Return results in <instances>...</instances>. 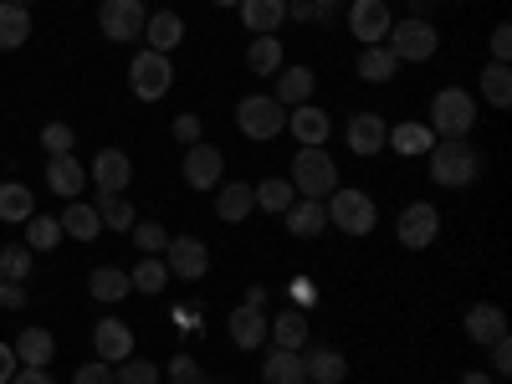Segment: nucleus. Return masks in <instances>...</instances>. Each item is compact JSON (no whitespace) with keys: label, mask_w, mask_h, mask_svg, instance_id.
I'll list each match as a JSON object with an SVG mask.
<instances>
[{"label":"nucleus","mask_w":512,"mask_h":384,"mask_svg":"<svg viewBox=\"0 0 512 384\" xmlns=\"http://www.w3.org/2000/svg\"><path fill=\"white\" fill-rule=\"evenodd\" d=\"M425 159H431V180L441 190H466L482 175V149L466 144V139H436Z\"/></svg>","instance_id":"obj_1"},{"label":"nucleus","mask_w":512,"mask_h":384,"mask_svg":"<svg viewBox=\"0 0 512 384\" xmlns=\"http://www.w3.org/2000/svg\"><path fill=\"white\" fill-rule=\"evenodd\" d=\"M477 128V98L466 88H441L431 98V134L436 139H466Z\"/></svg>","instance_id":"obj_2"},{"label":"nucleus","mask_w":512,"mask_h":384,"mask_svg":"<svg viewBox=\"0 0 512 384\" xmlns=\"http://www.w3.org/2000/svg\"><path fill=\"white\" fill-rule=\"evenodd\" d=\"M292 190L303 200H328L338 190V164L323 149H297L292 154Z\"/></svg>","instance_id":"obj_3"},{"label":"nucleus","mask_w":512,"mask_h":384,"mask_svg":"<svg viewBox=\"0 0 512 384\" xmlns=\"http://www.w3.org/2000/svg\"><path fill=\"white\" fill-rule=\"evenodd\" d=\"M323 210H328V226H338L344 236H369L379 226L374 195H364V190H333L323 200Z\"/></svg>","instance_id":"obj_4"},{"label":"nucleus","mask_w":512,"mask_h":384,"mask_svg":"<svg viewBox=\"0 0 512 384\" xmlns=\"http://www.w3.org/2000/svg\"><path fill=\"white\" fill-rule=\"evenodd\" d=\"M236 128H241L246 139L267 144V139H277L282 128H287V108L277 98H267V93H251V98L236 103Z\"/></svg>","instance_id":"obj_5"},{"label":"nucleus","mask_w":512,"mask_h":384,"mask_svg":"<svg viewBox=\"0 0 512 384\" xmlns=\"http://www.w3.org/2000/svg\"><path fill=\"white\" fill-rule=\"evenodd\" d=\"M384 47L395 52V62H431L436 47H441V31L425 21V16H410L400 26H390V36H384Z\"/></svg>","instance_id":"obj_6"},{"label":"nucleus","mask_w":512,"mask_h":384,"mask_svg":"<svg viewBox=\"0 0 512 384\" xmlns=\"http://www.w3.org/2000/svg\"><path fill=\"white\" fill-rule=\"evenodd\" d=\"M128 88H134V98L144 103H159L169 88H175V62H169L164 52H139L134 62H128Z\"/></svg>","instance_id":"obj_7"},{"label":"nucleus","mask_w":512,"mask_h":384,"mask_svg":"<svg viewBox=\"0 0 512 384\" xmlns=\"http://www.w3.org/2000/svg\"><path fill=\"white\" fill-rule=\"evenodd\" d=\"M164 267H169V282H200L210 272V251L200 236H169Z\"/></svg>","instance_id":"obj_8"},{"label":"nucleus","mask_w":512,"mask_h":384,"mask_svg":"<svg viewBox=\"0 0 512 384\" xmlns=\"http://www.w3.org/2000/svg\"><path fill=\"white\" fill-rule=\"evenodd\" d=\"M395 236H400L405 251H425V246L441 236V210H436L431 200L405 205V210H400V221H395Z\"/></svg>","instance_id":"obj_9"},{"label":"nucleus","mask_w":512,"mask_h":384,"mask_svg":"<svg viewBox=\"0 0 512 384\" xmlns=\"http://www.w3.org/2000/svg\"><path fill=\"white\" fill-rule=\"evenodd\" d=\"M144 21H149L144 0H103V6H98V26H103L108 41H139Z\"/></svg>","instance_id":"obj_10"},{"label":"nucleus","mask_w":512,"mask_h":384,"mask_svg":"<svg viewBox=\"0 0 512 384\" xmlns=\"http://www.w3.org/2000/svg\"><path fill=\"white\" fill-rule=\"evenodd\" d=\"M221 169H226V154L216 149V144H190L185 149V164H180V175H185V185L190 190H216L221 185Z\"/></svg>","instance_id":"obj_11"},{"label":"nucleus","mask_w":512,"mask_h":384,"mask_svg":"<svg viewBox=\"0 0 512 384\" xmlns=\"http://www.w3.org/2000/svg\"><path fill=\"white\" fill-rule=\"evenodd\" d=\"M390 26H395V16H390L384 0H354L349 6V31H354V41H364V47H379V41L390 36Z\"/></svg>","instance_id":"obj_12"},{"label":"nucleus","mask_w":512,"mask_h":384,"mask_svg":"<svg viewBox=\"0 0 512 384\" xmlns=\"http://www.w3.org/2000/svg\"><path fill=\"white\" fill-rule=\"evenodd\" d=\"M282 221H287V236L318 241V236L328 231V210H323V200H303V195H297V200L282 210Z\"/></svg>","instance_id":"obj_13"},{"label":"nucleus","mask_w":512,"mask_h":384,"mask_svg":"<svg viewBox=\"0 0 512 384\" xmlns=\"http://www.w3.org/2000/svg\"><path fill=\"white\" fill-rule=\"evenodd\" d=\"M287 128L297 134V144H303V149H323L328 134H333V123H328V113H323L318 103H297V108L287 113Z\"/></svg>","instance_id":"obj_14"},{"label":"nucleus","mask_w":512,"mask_h":384,"mask_svg":"<svg viewBox=\"0 0 512 384\" xmlns=\"http://www.w3.org/2000/svg\"><path fill=\"white\" fill-rule=\"evenodd\" d=\"M384 134H390V123H384L379 113H354L349 128H344V139H349V149H354L359 159L384 154Z\"/></svg>","instance_id":"obj_15"},{"label":"nucleus","mask_w":512,"mask_h":384,"mask_svg":"<svg viewBox=\"0 0 512 384\" xmlns=\"http://www.w3.org/2000/svg\"><path fill=\"white\" fill-rule=\"evenodd\" d=\"M93 349L103 364H123V359H134V328L118 323V318H103L93 328Z\"/></svg>","instance_id":"obj_16"},{"label":"nucleus","mask_w":512,"mask_h":384,"mask_svg":"<svg viewBox=\"0 0 512 384\" xmlns=\"http://www.w3.org/2000/svg\"><path fill=\"white\" fill-rule=\"evenodd\" d=\"M128 180H134V164H128L123 149H103V154L93 159V185H98V195H123Z\"/></svg>","instance_id":"obj_17"},{"label":"nucleus","mask_w":512,"mask_h":384,"mask_svg":"<svg viewBox=\"0 0 512 384\" xmlns=\"http://www.w3.org/2000/svg\"><path fill=\"white\" fill-rule=\"evenodd\" d=\"M226 333H231L236 349H262V344H267V308H251V303L231 308Z\"/></svg>","instance_id":"obj_18"},{"label":"nucleus","mask_w":512,"mask_h":384,"mask_svg":"<svg viewBox=\"0 0 512 384\" xmlns=\"http://www.w3.org/2000/svg\"><path fill=\"white\" fill-rule=\"evenodd\" d=\"M82 185H88V169H82L72 154H47V190L62 200H77Z\"/></svg>","instance_id":"obj_19"},{"label":"nucleus","mask_w":512,"mask_h":384,"mask_svg":"<svg viewBox=\"0 0 512 384\" xmlns=\"http://www.w3.org/2000/svg\"><path fill=\"white\" fill-rule=\"evenodd\" d=\"M241 26L251 36H277L282 21H287V0H241Z\"/></svg>","instance_id":"obj_20"},{"label":"nucleus","mask_w":512,"mask_h":384,"mask_svg":"<svg viewBox=\"0 0 512 384\" xmlns=\"http://www.w3.org/2000/svg\"><path fill=\"white\" fill-rule=\"evenodd\" d=\"M303 374H308V384H344L349 379V359L338 354L333 344H318V349L303 354Z\"/></svg>","instance_id":"obj_21"},{"label":"nucleus","mask_w":512,"mask_h":384,"mask_svg":"<svg viewBox=\"0 0 512 384\" xmlns=\"http://www.w3.org/2000/svg\"><path fill=\"white\" fill-rule=\"evenodd\" d=\"M507 333V313L497 308V303H477V308H466V338L472 344H497V338Z\"/></svg>","instance_id":"obj_22"},{"label":"nucleus","mask_w":512,"mask_h":384,"mask_svg":"<svg viewBox=\"0 0 512 384\" xmlns=\"http://www.w3.org/2000/svg\"><path fill=\"white\" fill-rule=\"evenodd\" d=\"M180 41H185V21H180L175 11H154V16L144 21V47H149V52H164V57H169Z\"/></svg>","instance_id":"obj_23"},{"label":"nucleus","mask_w":512,"mask_h":384,"mask_svg":"<svg viewBox=\"0 0 512 384\" xmlns=\"http://www.w3.org/2000/svg\"><path fill=\"white\" fill-rule=\"evenodd\" d=\"M267 338H272V349H303L308 344V313L282 308L277 318H267Z\"/></svg>","instance_id":"obj_24"},{"label":"nucleus","mask_w":512,"mask_h":384,"mask_svg":"<svg viewBox=\"0 0 512 384\" xmlns=\"http://www.w3.org/2000/svg\"><path fill=\"white\" fill-rule=\"evenodd\" d=\"M256 210V190L246 185V180H231V185H216V216L226 221V226H236V221H246Z\"/></svg>","instance_id":"obj_25"},{"label":"nucleus","mask_w":512,"mask_h":384,"mask_svg":"<svg viewBox=\"0 0 512 384\" xmlns=\"http://www.w3.org/2000/svg\"><path fill=\"white\" fill-rule=\"evenodd\" d=\"M11 349H16V364H21V369H47L52 354H57V338H52L47 328H26Z\"/></svg>","instance_id":"obj_26"},{"label":"nucleus","mask_w":512,"mask_h":384,"mask_svg":"<svg viewBox=\"0 0 512 384\" xmlns=\"http://www.w3.org/2000/svg\"><path fill=\"white\" fill-rule=\"evenodd\" d=\"M431 144H436L431 123H395L390 134H384V149H395L400 159H410V154H431Z\"/></svg>","instance_id":"obj_27"},{"label":"nucleus","mask_w":512,"mask_h":384,"mask_svg":"<svg viewBox=\"0 0 512 384\" xmlns=\"http://www.w3.org/2000/svg\"><path fill=\"white\" fill-rule=\"evenodd\" d=\"M262 384H308L303 374V349H272L262 359Z\"/></svg>","instance_id":"obj_28"},{"label":"nucleus","mask_w":512,"mask_h":384,"mask_svg":"<svg viewBox=\"0 0 512 384\" xmlns=\"http://www.w3.org/2000/svg\"><path fill=\"white\" fill-rule=\"evenodd\" d=\"M282 62H287L282 36H251V47H246V67H251V77H277Z\"/></svg>","instance_id":"obj_29"},{"label":"nucleus","mask_w":512,"mask_h":384,"mask_svg":"<svg viewBox=\"0 0 512 384\" xmlns=\"http://www.w3.org/2000/svg\"><path fill=\"white\" fill-rule=\"evenodd\" d=\"M313 82H318V72H313V67H282V72H277V93H272V98H277L282 108H297V103H308V98H313Z\"/></svg>","instance_id":"obj_30"},{"label":"nucleus","mask_w":512,"mask_h":384,"mask_svg":"<svg viewBox=\"0 0 512 384\" xmlns=\"http://www.w3.org/2000/svg\"><path fill=\"white\" fill-rule=\"evenodd\" d=\"M57 226H62V236H72V241H98V236H103L98 210L82 205V200H67V210L57 216Z\"/></svg>","instance_id":"obj_31"},{"label":"nucleus","mask_w":512,"mask_h":384,"mask_svg":"<svg viewBox=\"0 0 512 384\" xmlns=\"http://www.w3.org/2000/svg\"><path fill=\"white\" fill-rule=\"evenodd\" d=\"M31 41V11L16 0H0V52H16Z\"/></svg>","instance_id":"obj_32"},{"label":"nucleus","mask_w":512,"mask_h":384,"mask_svg":"<svg viewBox=\"0 0 512 384\" xmlns=\"http://www.w3.org/2000/svg\"><path fill=\"white\" fill-rule=\"evenodd\" d=\"M36 216V195L21 185V180H6L0 185V221L16 226V221H31Z\"/></svg>","instance_id":"obj_33"},{"label":"nucleus","mask_w":512,"mask_h":384,"mask_svg":"<svg viewBox=\"0 0 512 384\" xmlns=\"http://www.w3.org/2000/svg\"><path fill=\"white\" fill-rule=\"evenodd\" d=\"M88 292L98 297V303H123V297L134 292V282H128V272H123V267H93Z\"/></svg>","instance_id":"obj_34"},{"label":"nucleus","mask_w":512,"mask_h":384,"mask_svg":"<svg viewBox=\"0 0 512 384\" xmlns=\"http://www.w3.org/2000/svg\"><path fill=\"white\" fill-rule=\"evenodd\" d=\"M93 210H98V221H103L113 236H128V231H134V221H139V216H134V205H128L123 195H98Z\"/></svg>","instance_id":"obj_35"},{"label":"nucleus","mask_w":512,"mask_h":384,"mask_svg":"<svg viewBox=\"0 0 512 384\" xmlns=\"http://www.w3.org/2000/svg\"><path fill=\"white\" fill-rule=\"evenodd\" d=\"M395 72H400V62H395V52L384 47V41H379V47H364V52H359V77H364V82H390Z\"/></svg>","instance_id":"obj_36"},{"label":"nucleus","mask_w":512,"mask_h":384,"mask_svg":"<svg viewBox=\"0 0 512 384\" xmlns=\"http://www.w3.org/2000/svg\"><path fill=\"white\" fill-rule=\"evenodd\" d=\"M482 98H487L492 108H507V103H512V67H507V62H487V67H482Z\"/></svg>","instance_id":"obj_37"},{"label":"nucleus","mask_w":512,"mask_h":384,"mask_svg":"<svg viewBox=\"0 0 512 384\" xmlns=\"http://www.w3.org/2000/svg\"><path fill=\"white\" fill-rule=\"evenodd\" d=\"M256 190V210H267V216H282V210L297 200V190H292V180H262V185H251Z\"/></svg>","instance_id":"obj_38"},{"label":"nucleus","mask_w":512,"mask_h":384,"mask_svg":"<svg viewBox=\"0 0 512 384\" xmlns=\"http://www.w3.org/2000/svg\"><path fill=\"white\" fill-rule=\"evenodd\" d=\"M128 282H134V292H144V297H154V292H164L169 287V267H164V256H144V262L128 272Z\"/></svg>","instance_id":"obj_39"},{"label":"nucleus","mask_w":512,"mask_h":384,"mask_svg":"<svg viewBox=\"0 0 512 384\" xmlns=\"http://www.w3.org/2000/svg\"><path fill=\"white\" fill-rule=\"evenodd\" d=\"M0 277L6 282H31V246L26 241L0 246Z\"/></svg>","instance_id":"obj_40"},{"label":"nucleus","mask_w":512,"mask_h":384,"mask_svg":"<svg viewBox=\"0 0 512 384\" xmlns=\"http://www.w3.org/2000/svg\"><path fill=\"white\" fill-rule=\"evenodd\" d=\"M26 226H31V231H26V246H31V251H57V241H62L57 216H31Z\"/></svg>","instance_id":"obj_41"},{"label":"nucleus","mask_w":512,"mask_h":384,"mask_svg":"<svg viewBox=\"0 0 512 384\" xmlns=\"http://www.w3.org/2000/svg\"><path fill=\"white\" fill-rule=\"evenodd\" d=\"M128 241H134L144 256H164V246H169V231L159 226V221H134V231H128Z\"/></svg>","instance_id":"obj_42"},{"label":"nucleus","mask_w":512,"mask_h":384,"mask_svg":"<svg viewBox=\"0 0 512 384\" xmlns=\"http://www.w3.org/2000/svg\"><path fill=\"white\" fill-rule=\"evenodd\" d=\"M113 384H159V369L149 359H123L113 369Z\"/></svg>","instance_id":"obj_43"},{"label":"nucleus","mask_w":512,"mask_h":384,"mask_svg":"<svg viewBox=\"0 0 512 384\" xmlns=\"http://www.w3.org/2000/svg\"><path fill=\"white\" fill-rule=\"evenodd\" d=\"M169 379H175V384H210L205 369H200L190 354H175V359H169Z\"/></svg>","instance_id":"obj_44"},{"label":"nucleus","mask_w":512,"mask_h":384,"mask_svg":"<svg viewBox=\"0 0 512 384\" xmlns=\"http://www.w3.org/2000/svg\"><path fill=\"white\" fill-rule=\"evenodd\" d=\"M41 149L47 154H72V128L67 123H47L41 128Z\"/></svg>","instance_id":"obj_45"},{"label":"nucleus","mask_w":512,"mask_h":384,"mask_svg":"<svg viewBox=\"0 0 512 384\" xmlns=\"http://www.w3.org/2000/svg\"><path fill=\"white\" fill-rule=\"evenodd\" d=\"M72 384H113V364H103V359H88L77 374H72Z\"/></svg>","instance_id":"obj_46"},{"label":"nucleus","mask_w":512,"mask_h":384,"mask_svg":"<svg viewBox=\"0 0 512 384\" xmlns=\"http://www.w3.org/2000/svg\"><path fill=\"white\" fill-rule=\"evenodd\" d=\"M492 354V374H512V344H507V333L497 338V344H487Z\"/></svg>","instance_id":"obj_47"},{"label":"nucleus","mask_w":512,"mask_h":384,"mask_svg":"<svg viewBox=\"0 0 512 384\" xmlns=\"http://www.w3.org/2000/svg\"><path fill=\"white\" fill-rule=\"evenodd\" d=\"M0 308L21 313L26 308V282H0Z\"/></svg>","instance_id":"obj_48"},{"label":"nucleus","mask_w":512,"mask_h":384,"mask_svg":"<svg viewBox=\"0 0 512 384\" xmlns=\"http://www.w3.org/2000/svg\"><path fill=\"white\" fill-rule=\"evenodd\" d=\"M175 139H180L185 149L200 144V118H195V113H180V118H175Z\"/></svg>","instance_id":"obj_49"},{"label":"nucleus","mask_w":512,"mask_h":384,"mask_svg":"<svg viewBox=\"0 0 512 384\" xmlns=\"http://www.w3.org/2000/svg\"><path fill=\"white\" fill-rule=\"evenodd\" d=\"M287 292H292V303H297V308H308V303H318V287H313L308 277H292V282H287Z\"/></svg>","instance_id":"obj_50"},{"label":"nucleus","mask_w":512,"mask_h":384,"mask_svg":"<svg viewBox=\"0 0 512 384\" xmlns=\"http://www.w3.org/2000/svg\"><path fill=\"white\" fill-rule=\"evenodd\" d=\"M512 57V26H497L492 31V62H507Z\"/></svg>","instance_id":"obj_51"},{"label":"nucleus","mask_w":512,"mask_h":384,"mask_svg":"<svg viewBox=\"0 0 512 384\" xmlns=\"http://www.w3.org/2000/svg\"><path fill=\"white\" fill-rule=\"evenodd\" d=\"M11 384H57V379H52L47 369H16V374H11Z\"/></svg>","instance_id":"obj_52"},{"label":"nucleus","mask_w":512,"mask_h":384,"mask_svg":"<svg viewBox=\"0 0 512 384\" xmlns=\"http://www.w3.org/2000/svg\"><path fill=\"white\" fill-rule=\"evenodd\" d=\"M16 369H21V364H16V349H11V344H0V384H11Z\"/></svg>","instance_id":"obj_53"},{"label":"nucleus","mask_w":512,"mask_h":384,"mask_svg":"<svg viewBox=\"0 0 512 384\" xmlns=\"http://www.w3.org/2000/svg\"><path fill=\"white\" fill-rule=\"evenodd\" d=\"M175 323H180V328H195V333H200V308H175Z\"/></svg>","instance_id":"obj_54"},{"label":"nucleus","mask_w":512,"mask_h":384,"mask_svg":"<svg viewBox=\"0 0 512 384\" xmlns=\"http://www.w3.org/2000/svg\"><path fill=\"white\" fill-rule=\"evenodd\" d=\"M241 303H251V308H267L272 297H267V287H246V297H241Z\"/></svg>","instance_id":"obj_55"},{"label":"nucleus","mask_w":512,"mask_h":384,"mask_svg":"<svg viewBox=\"0 0 512 384\" xmlns=\"http://www.w3.org/2000/svg\"><path fill=\"white\" fill-rule=\"evenodd\" d=\"M461 384H492V374H482V369H472V374H461Z\"/></svg>","instance_id":"obj_56"},{"label":"nucleus","mask_w":512,"mask_h":384,"mask_svg":"<svg viewBox=\"0 0 512 384\" xmlns=\"http://www.w3.org/2000/svg\"><path fill=\"white\" fill-rule=\"evenodd\" d=\"M216 6H241V0H216Z\"/></svg>","instance_id":"obj_57"},{"label":"nucleus","mask_w":512,"mask_h":384,"mask_svg":"<svg viewBox=\"0 0 512 384\" xmlns=\"http://www.w3.org/2000/svg\"><path fill=\"white\" fill-rule=\"evenodd\" d=\"M16 6H36V0H16Z\"/></svg>","instance_id":"obj_58"},{"label":"nucleus","mask_w":512,"mask_h":384,"mask_svg":"<svg viewBox=\"0 0 512 384\" xmlns=\"http://www.w3.org/2000/svg\"><path fill=\"white\" fill-rule=\"evenodd\" d=\"M0 282H6V277H0Z\"/></svg>","instance_id":"obj_59"},{"label":"nucleus","mask_w":512,"mask_h":384,"mask_svg":"<svg viewBox=\"0 0 512 384\" xmlns=\"http://www.w3.org/2000/svg\"><path fill=\"white\" fill-rule=\"evenodd\" d=\"M169 384H175V379H169Z\"/></svg>","instance_id":"obj_60"}]
</instances>
